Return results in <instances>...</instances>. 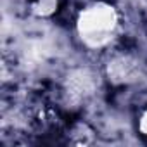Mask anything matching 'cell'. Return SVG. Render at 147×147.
I'll use <instances>...</instances> for the list:
<instances>
[{
  "label": "cell",
  "mask_w": 147,
  "mask_h": 147,
  "mask_svg": "<svg viewBox=\"0 0 147 147\" xmlns=\"http://www.w3.org/2000/svg\"><path fill=\"white\" fill-rule=\"evenodd\" d=\"M118 23L119 14L116 7L104 0H97L78 12L76 33L85 47L97 50L106 47L113 40Z\"/></svg>",
  "instance_id": "cell-1"
},
{
  "label": "cell",
  "mask_w": 147,
  "mask_h": 147,
  "mask_svg": "<svg viewBox=\"0 0 147 147\" xmlns=\"http://www.w3.org/2000/svg\"><path fill=\"white\" fill-rule=\"evenodd\" d=\"M30 11L35 18L49 19L59 11V0H33Z\"/></svg>",
  "instance_id": "cell-2"
},
{
  "label": "cell",
  "mask_w": 147,
  "mask_h": 147,
  "mask_svg": "<svg viewBox=\"0 0 147 147\" xmlns=\"http://www.w3.org/2000/svg\"><path fill=\"white\" fill-rule=\"evenodd\" d=\"M92 130L88 128V125H85V123H76L75 125V128H73V137H71V142L73 144H78V145H87V144H92L94 142V137H90V135H87L85 137V133H90Z\"/></svg>",
  "instance_id": "cell-3"
},
{
  "label": "cell",
  "mask_w": 147,
  "mask_h": 147,
  "mask_svg": "<svg viewBox=\"0 0 147 147\" xmlns=\"http://www.w3.org/2000/svg\"><path fill=\"white\" fill-rule=\"evenodd\" d=\"M137 130H138V133H140L142 137L147 138V109H144V111L140 113V116H138V119H137Z\"/></svg>",
  "instance_id": "cell-4"
}]
</instances>
